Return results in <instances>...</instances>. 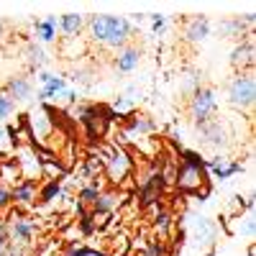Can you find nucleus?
<instances>
[{"instance_id":"f257e3e1","label":"nucleus","mask_w":256,"mask_h":256,"mask_svg":"<svg viewBox=\"0 0 256 256\" xmlns=\"http://www.w3.org/2000/svg\"><path fill=\"white\" fill-rule=\"evenodd\" d=\"M88 34H90L92 44H100L105 49H123L131 44L136 26L131 18L110 16V13H95L88 18Z\"/></svg>"},{"instance_id":"f03ea898","label":"nucleus","mask_w":256,"mask_h":256,"mask_svg":"<svg viewBox=\"0 0 256 256\" xmlns=\"http://www.w3.org/2000/svg\"><path fill=\"white\" fill-rule=\"evenodd\" d=\"M216 110H218V92H216V88H210V84H200V88L190 95V102H187L190 120L200 128L208 120H212Z\"/></svg>"},{"instance_id":"7ed1b4c3","label":"nucleus","mask_w":256,"mask_h":256,"mask_svg":"<svg viewBox=\"0 0 256 256\" xmlns=\"http://www.w3.org/2000/svg\"><path fill=\"white\" fill-rule=\"evenodd\" d=\"M228 102L236 110H251L256 102V80L254 72H236L228 82Z\"/></svg>"},{"instance_id":"20e7f679","label":"nucleus","mask_w":256,"mask_h":256,"mask_svg":"<svg viewBox=\"0 0 256 256\" xmlns=\"http://www.w3.org/2000/svg\"><path fill=\"white\" fill-rule=\"evenodd\" d=\"M134 172V156L123 146H108L105 152V177L110 184H120Z\"/></svg>"},{"instance_id":"39448f33","label":"nucleus","mask_w":256,"mask_h":256,"mask_svg":"<svg viewBox=\"0 0 256 256\" xmlns=\"http://www.w3.org/2000/svg\"><path fill=\"white\" fill-rule=\"evenodd\" d=\"M190 238H192V244H195L198 251H208V248L216 246L218 226L205 216H192L190 218Z\"/></svg>"},{"instance_id":"423d86ee","label":"nucleus","mask_w":256,"mask_h":256,"mask_svg":"<svg viewBox=\"0 0 256 256\" xmlns=\"http://www.w3.org/2000/svg\"><path fill=\"white\" fill-rule=\"evenodd\" d=\"M156 134V120L146 113H131L126 116V126H123V136L126 141H136V138H146Z\"/></svg>"},{"instance_id":"0eeeda50","label":"nucleus","mask_w":256,"mask_h":256,"mask_svg":"<svg viewBox=\"0 0 256 256\" xmlns=\"http://www.w3.org/2000/svg\"><path fill=\"white\" fill-rule=\"evenodd\" d=\"M16 164L20 169V177L24 180H36L41 177V159L36 154V148L31 144H20L16 148Z\"/></svg>"},{"instance_id":"6e6552de","label":"nucleus","mask_w":256,"mask_h":256,"mask_svg":"<svg viewBox=\"0 0 256 256\" xmlns=\"http://www.w3.org/2000/svg\"><path fill=\"white\" fill-rule=\"evenodd\" d=\"M254 31H248L236 46L230 49V64L238 72H251L254 70Z\"/></svg>"},{"instance_id":"1a4fd4ad","label":"nucleus","mask_w":256,"mask_h":256,"mask_svg":"<svg viewBox=\"0 0 256 256\" xmlns=\"http://www.w3.org/2000/svg\"><path fill=\"white\" fill-rule=\"evenodd\" d=\"M3 92L13 100V102H26L34 98V84L26 74H13L8 77V82L3 84Z\"/></svg>"},{"instance_id":"9d476101","label":"nucleus","mask_w":256,"mask_h":256,"mask_svg":"<svg viewBox=\"0 0 256 256\" xmlns=\"http://www.w3.org/2000/svg\"><path fill=\"white\" fill-rule=\"evenodd\" d=\"M141 56H144L141 46L128 44V46L118 49V54H116V59H113V67H116V72H120V74H131L138 64H141Z\"/></svg>"},{"instance_id":"9b49d317","label":"nucleus","mask_w":256,"mask_h":256,"mask_svg":"<svg viewBox=\"0 0 256 256\" xmlns=\"http://www.w3.org/2000/svg\"><path fill=\"white\" fill-rule=\"evenodd\" d=\"M34 34H36V44H56L59 41V18L56 16H44L34 24Z\"/></svg>"},{"instance_id":"f8f14e48","label":"nucleus","mask_w":256,"mask_h":256,"mask_svg":"<svg viewBox=\"0 0 256 256\" xmlns=\"http://www.w3.org/2000/svg\"><path fill=\"white\" fill-rule=\"evenodd\" d=\"M34 233H36V223H34L31 218H13V223L8 226L10 244H16V246H20V248L31 244Z\"/></svg>"},{"instance_id":"ddd939ff","label":"nucleus","mask_w":256,"mask_h":256,"mask_svg":"<svg viewBox=\"0 0 256 256\" xmlns=\"http://www.w3.org/2000/svg\"><path fill=\"white\" fill-rule=\"evenodd\" d=\"M120 195H118V190H102L100 195H98V200L90 205V216L95 218V223H98V218H108L110 212L120 205V200H118Z\"/></svg>"},{"instance_id":"4468645a","label":"nucleus","mask_w":256,"mask_h":256,"mask_svg":"<svg viewBox=\"0 0 256 256\" xmlns=\"http://www.w3.org/2000/svg\"><path fill=\"white\" fill-rule=\"evenodd\" d=\"M208 36H210V18L208 16H192V18H187L184 38L190 41V44H200V41H205Z\"/></svg>"},{"instance_id":"2eb2a0df","label":"nucleus","mask_w":256,"mask_h":256,"mask_svg":"<svg viewBox=\"0 0 256 256\" xmlns=\"http://www.w3.org/2000/svg\"><path fill=\"white\" fill-rule=\"evenodd\" d=\"M36 192H38L36 180H20L16 187H10V200L18 208H31L36 200Z\"/></svg>"},{"instance_id":"dca6fc26","label":"nucleus","mask_w":256,"mask_h":256,"mask_svg":"<svg viewBox=\"0 0 256 256\" xmlns=\"http://www.w3.org/2000/svg\"><path fill=\"white\" fill-rule=\"evenodd\" d=\"M84 26H88V18H84L82 13H64V16H59V34L67 41L80 38Z\"/></svg>"},{"instance_id":"f3484780","label":"nucleus","mask_w":256,"mask_h":256,"mask_svg":"<svg viewBox=\"0 0 256 256\" xmlns=\"http://www.w3.org/2000/svg\"><path fill=\"white\" fill-rule=\"evenodd\" d=\"M52 116V108H46L44 102H38V108H34L31 110V128H34V134H38V136H46L52 128H54V120L49 118Z\"/></svg>"},{"instance_id":"a211bd4d","label":"nucleus","mask_w":256,"mask_h":256,"mask_svg":"<svg viewBox=\"0 0 256 256\" xmlns=\"http://www.w3.org/2000/svg\"><path fill=\"white\" fill-rule=\"evenodd\" d=\"M200 131H202L208 144L218 146V148L228 146V131H226V126H220V120H208L205 126H200Z\"/></svg>"},{"instance_id":"6ab92c4d","label":"nucleus","mask_w":256,"mask_h":256,"mask_svg":"<svg viewBox=\"0 0 256 256\" xmlns=\"http://www.w3.org/2000/svg\"><path fill=\"white\" fill-rule=\"evenodd\" d=\"M62 187H64V180H44L38 184V192H36V198L41 205H52L59 200L62 195Z\"/></svg>"},{"instance_id":"aec40b11","label":"nucleus","mask_w":256,"mask_h":256,"mask_svg":"<svg viewBox=\"0 0 256 256\" xmlns=\"http://www.w3.org/2000/svg\"><path fill=\"white\" fill-rule=\"evenodd\" d=\"M64 88H67V80H64V77H59V74H54L46 84H41V90H38V102H49V100H56V95L64 90Z\"/></svg>"},{"instance_id":"412c9836","label":"nucleus","mask_w":256,"mask_h":256,"mask_svg":"<svg viewBox=\"0 0 256 256\" xmlns=\"http://www.w3.org/2000/svg\"><path fill=\"white\" fill-rule=\"evenodd\" d=\"M172 230H174V218H172V212L162 208L156 216H154V233H156V238L164 241Z\"/></svg>"},{"instance_id":"4be33fe9","label":"nucleus","mask_w":256,"mask_h":256,"mask_svg":"<svg viewBox=\"0 0 256 256\" xmlns=\"http://www.w3.org/2000/svg\"><path fill=\"white\" fill-rule=\"evenodd\" d=\"M102 190H105V187H102L100 180H92V182H88V184H82L80 192H77V202L84 205V208H90V205L98 200V195H100Z\"/></svg>"},{"instance_id":"5701e85b","label":"nucleus","mask_w":256,"mask_h":256,"mask_svg":"<svg viewBox=\"0 0 256 256\" xmlns=\"http://www.w3.org/2000/svg\"><path fill=\"white\" fill-rule=\"evenodd\" d=\"M20 180V169H18V164H16V159H8V162H3L0 164V184H6V187H16Z\"/></svg>"},{"instance_id":"b1692460","label":"nucleus","mask_w":256,"mask_h":256,"mask_svg":"<svg viewBox=\"0 0 256 256\" xmlns=\"http://www.w3.org/2000/svg\"><path fill=\"white\" fill-rule=\"evenodd\" d=\"M218 31H220V36H226V38H241V36L248 34V28L244 26V20H241L238 16L223 20V24L218 26Z\"/></svg>"},{"instance_id":"393cba45","label":"nucleus","mask_w":256,"mask_h":256,"mask_svg":"<svg viewBox=\"0 0 256 256\" xmlns=\"http://www.w3.org/2000/svg\"><path fill=\"white\" fill-rule=\"evenodd\" d=\"M26 56H28V64H31V70H38L41 72V67L49 62V54H46V49L41 46V44H36V41H31V44L26 46Z\"/></svg>"},{"instance_id":"a878e982","label":"nucleus","mask_w":256,"mask_h":256,"mask_svg":"<svg viewBox=\"0 0 256 256\" xmlns=\"http://www.w3.org/2000/svg\"><path fill=\"white\" fill-rule=\"evenodd\" d=\"M180 152V164L182 166H192V169H205V156L200 152H192V148H177Z\"/></svg>"},{"instance_id":"bb28decb","label":"nucleus","mask_w":256,"mask_h":256,"mask_svg":"<svg viewBox=\"0 0 256 256\" xmlns=\"http://www.w3.org/2000/svg\"><path fill=\"white\" fill-rule=\"evenodd\" d=\"M77 233H80V236H84V238H90L92 236V233L98 230V223H95V218L90 216V210L88 212H82V216H77Z\"/></svg>"},{"instance_id":"cd10ccee","label":"nucleus","mask_w":256,"mask_h":256,"mask_svg":"<svg viewBox=\"0 0 256 256\" xmlns=\"http://www.w3.org/2000/svg\"><path fill=\"white\" fill-rule=\"evenodd\" d=\"M238 172H244V164L241 162H233V159H228L220 169H216V172H210L216 180H230L233 174H238Z\"/></svg>"},{"instance_id":"c85d7f7f","label":"nucleus","mask_w":256,"mask_h":256,"mask_svg":"<svg viewBox=\"0 0 256 256\" xmlns=\"http://www.w3.org/2000/svg\"><path fill=\"white\" fill-rule=\"evenodd\" d=\"M110 110H113L118 118H123V116H131V110H134V98H128V95L116 98V100L110 102Z\"/></svg>"},{"instance_id":"c756f323","label":"nucleus","mask_w":256,"mask_h":256,"mask_svg":"<svg viewBox=\"0 0 256 256\" xmlns=\"http://www.w3.org/2000/svg\"><path fill=\"white\" fill-rule=\"evenodd\" d=\"M141 256H169V246H166V241L152 238V241H146Z\"/></svg>"},{"instance_id":"7c9ffc66","label":"nucleus","mask_w":256,"mask_h":256,"mask_svg":"<svg viewBox=\"0 0 256 256\" xmlns=\"http://www.w3.org/2000/svg\"><path fill=\"white\" fill-rule=\"evenodd\" d=\"M13 110H16V102H13L3 90H0V123H3L6 118H10V116H13Z\"/></svg>"},{"instance_id":"2f4dec72","label":"nucleus","mask_w":256,"mask_h":256,"mask_svg":"<svg viewBox=\"0 0 256 256\" xmlns=\"http://www.w3.org/2000/svg\"><path fill=\"white\" fill-rule=\"evenodd\" d=\"M77 98H80V92H77V88H64L59 95H56V102H64V105H77Z\"/></svg>"},{"instance_id":"473e14b6","label":"nucleus","mask_w":256,"mask_h":256,"mask_svg":"<svg viewBox=\"0 0 256 256\" xmlns=\"http://www.w3.org/2000/svg\"><path fill=\"white\" fill-rule=\"evenodd\" d=\"M198 88H200V74H198V72H187V74H184V82H182V90L192 95Z\"/></svg>"},{"instance_id":"72a5a7b5","label":"nucleus","mask_w":256,"mask_h":256,"mask_svg":"<svg viewBox=\"0 0 256 256\" xmlns=\"http://www.w3.org/2000/svg\"><path fill=\"white\" fill-rule=\"evenodd\" d=\"M146 18L152 20V31L154 34H162L166 28V16L164 13H146Z\"/></svg>"},{"instance_id":"f704fd0d","label":"nucleus","mask_w":256,"mask_h":256,"mask_svg":"<svg viewBox=\"0 0 256 256\" xmlns=\"http://www.w3.org/2000/svg\"><path fill=\"white\" fill-rule=\"evenodd\" d=\"M10 205H13V200H10V187L0 184V210H6V208H10Z\"/></svg>"},{"instance_id":"c9c22d12","label":"nucleus","mask_w":256,"mask_h":256,"mask_svg":"<svg viewBox=\"0 0 256 256\" xmlns=\"http://www.w3.org/2000/svg\"><path fill=\"white\" fill-rule=\"evenodd\" d=\"M0 256H24V248L16 246V244H8V246L3 248V254H0Z\"/></svg>"},{"instance_id":"e433bc0d","label":"nucleus","mask_w":256,"mask_h":256,"mask_svg":"<svg viewBox=\"0 0 256 256\" xmlns=\"http://www.w3.org/2000/svg\"><path fill=\"white\" fill-rule=\"evenodd\" d=\"M6 148H10V141H8V131H6V126H0V152H6Z\"/></svg>"},{"instance_id":"4c0bfd02","label":"nucleus","mask_w":256,"mask_h":256,"mask_svg":"<svg viewBox=\"0 0 256 256\" xmlns=\"http://www.w3.org/2000/svg\"><path fill=\"white\" fill-rule=\"evenodd\" d=\"M244 233H246L248 238H254V233H256V223H254V218H251V216H248V218H246V223H244Z\"/></svg>"},{"instance_id":"58836bf2","label":"nucleus","mask_w":256,"mask_h":256,"mask_svg":"<svg viewBox=\"0 0 256 256\" xmlns=\"http://www.w3.org/2000/svg\"><path fill=\"white\" fill-rule=\"evenodd\" d=\"M52 77H54V74H52V72H44V70H41V72H38V77H36V80H38V82H41V84H46V82H49V80H52Z\"/></svg>"},{"instance_id":"ea45409f","label":"nucleus","mask_w":256,"mask_h":256,"mask_svg":"<svg viewBox=\"0 0 256 256\" xmlns=\"http://www.w3.org/2000/svg\"><path fill=\"white\" fill-rule=\"evenodd\" d=\"M3 34H6V20L0 18V38H3Z\"/></svg>"},{"instance_id":"a19ab883","label":"nucleus","mask_w":256,"mask_h":256,"mask_svg":"<svg viewBox=\"0 0 256 256\" xmlns=\"http://www.w3.org/2000/svg\"><path fill=\"white\" fill-rule=\"evenodd\" d=\"M126 256H134V254H126Z\"/></svg>"},{"instance_id":"79ce46f5","label":"nucleus","mask_w":256,"mask_h":256,"mask_svg":"<svg viewBox=\"0 0 256 256\" xmlns=\"http://www.w3.org/2000/svg\"><path fill=\"white\" fill-rule=\"evenodd\" d=\"M169 256H177V254H169Z\"/></svg>"}]
</instances>
